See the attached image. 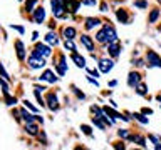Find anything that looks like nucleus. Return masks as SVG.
Here are the masks:
<instances>
[{
    "label": "nucleus",
    "instance_id": "obj_40",
    "mask_svg": "<svg viewBox=\"0 0 161 150\" xmlns=\"http://www.w3.org/2000/svg\"><path fill=\"white\" fill-rule=\"evenodd\" d=\"M87 72H89L91 75H94V77H97V75H99V73H97V70H94V68H87Z\"/></svg>",
    "mask_w": 161,
    "mask_h": 150
},
{
    "label": "nucleus",
    "instance_id": "obj_20",
    "mask_svg": "<svg viewBox=\"0 0 161 150\" xmlns=\"http://www.w3.org/2000/svg\"><path fill=\"white\" fill-rule=\"evenodd\" d=\"M20 112H22V118L25 120V123H30V122H34V120H37V115H32V113H29L25 108H22Z\"/></svg>",
    "mask_w": 161,
    "mask_h": 150
},
{
    "label": "nucleus",
    "instance_id": "obj_7",
    "mask_svg": "<svg viewBox=\"0 0 161 150\" xmlns=\"http://www.w3.org/2000/svg\"><path fill=\"white\" fill-rule=\"evenodd\" d=\"M32 52H34V53L42 55V57H49V55L52 53V50H50V47H47V45H44V43H37Z\"/></svg>",
    "mask_w": 161,
    "mask_h": 150
},
{
    "label": "nucleus",
    "instance_id": "obj_33",
    "mask_svg": "<svg viewBox=\"0 0 161 150\" xmlns=\"http://www.w3.org/2000/svg\"><path fill=\"white\" fill-rule=\"evenodd\" d=\"M0 77H2V78H5V80H8V82H10V77H8L7 70L3 68V65H2V62H0Z\"/></svg>",
    "mask_w": 161,
    "mask_h": 150
},
{
    "label": "nucleus",
    "instance_id": "obj_13",
    "mask_svg": "<svg viewBox=\"0 0 161 150\" xmlns=\"http://www.w3.org/2000/svg\"><path fill=\"white\" fill-rule=\"evenodd\" d=\"M15 50H17V57L19 60H25V47L20 40H15Z\"/></svg>",
    "mask_w": 161,
    "mask_h": 150
},
{
    "label": "nucleus",
    "instance_id": "obj_25",
    "mask_svg": "<svg viewBox=\"0 0 161 150\" xmlns=\"http://www.w3.org/2000/svg\"><path fill=\"white\" fill-rule=\"evenodd\" d=\"M136 93H138V95H146V93H148V87H146V85L144 83H138V85H136Z\"/></svg>",
    "mask_w": 161,
    "mask_h": 150
},
{
    "label": "nucleus",
    "instance_id": "obj_43",
    "mask_svg": "<svg viewBox=\"0 0 161 150\" xmlns=\"http://www.w3.org/2000/svg\"><path fill=\"white\" fill-rule=\"evenodd\" d=\"M101 12H108V5L106 3H101Z\"/></svg>",
    "mask_w": 161,
    "mask_h": 150
},
{
    "label": "nucleus",
    "instance_id": "obj_1",
    "mask_svg": "<svg viewBox=\"0 0 161 150\" xmlns=\"http://www.w3.org/2000/svg\"><path fill=\"white\" fill-rule=\"evenodd\" d=\"M50 5H52V13L55 18H67L65 0H50Z\"/></svg>",
    "mask_w": 161,
    "mask_h": 150
},
{
    "label": "nucleus",
    "instance_id": "obj_26",
    "mask_svg": "<svg viewBox=\"0 0 161 150\" xmlns=\"http://www.w3.org/2000/svg\"><path fill=\"white\" fill-rule=\"evenodd\" d=\"M39 0H27L25 2V10L30 13V12H34V7H35V3H37Z\"/></svg>",
    "mask_w": 161,
    "mask_h": 150
},
{
    "label": "nucleus",
    "instance_id": "obj_12",
    "mask_svg": "<svg viewBox=\"0 0 161 150\" xmlns=\"http://www.w3.org/2000/svg\"><path fill=\"white\" fill-rule=\"evenodd\" d=\"M40 80H45V82H57V77H55V73L52 72V70H45V72L42 73V75H40V77H39Z\"/></svg>",
    "mask_w": 161,
    "mask_h": 150
},
{
    "label": "nucleus",
    "instance_id": "obj_2",
    "mask_svg": "<svg viewBox=\"0 0 161 150\" xmlns=\"http://www.w3.org/2000/svg\"><path fill=\"white\" fill-rule=\"evenodd\" d=\"M29 67L32 68V70H37V68H42L45 67V57H42V55H39V53H34L29 57Z\"/></svg>",
    "mask_w": 161,
    "mask_h": 150
},
{
    "label": "nucleus",
    "instance_id": "obj_22",
    "mask_svg": "<svg viewBox=\"0 0 161 150\" xmlns=\"http://www.w3.org/2000/svg\"><path fill=\"white\" fill-rule=\"evenodd\" d=\"M116 17H118V20L121 23H128V13H126V10H118V12H116Z\"/></svg>",
    "mask_w": 161,
    "mask_h": 150
},
{
    "label": "nucleus",
    "instance_id": "obj_23",
    "mask_svg": "<svg viewBox=\"0 0 161 150\" xmlns=\"http://www.w3.org/2000/svg\"><path fill=\"white\" fill-rule=\"evenodd\" d=\"M129 140L131 142H136L138 145H141V147H146V140L141 137V135H129Z\"/></svg>",
    "mask_w": 161,
    "mask_h": 150
},
{
    "label": "nucleus",
    "instance_id": "obj_5",
    "mask_svg": "<svg viewBox=\"0 0 161 150\" xmlns=\"http://www.w3.org/2000/svg\"><path fill=\"white\" fill-rule=\"evenodd\" d=\"M108 52H109V55L111 57H119V53H121V43L116 40V42H109L108 43Z\"/></svg>",
    "mask_w": 161,
    "mask_h": 150
},
{
    "label": "nucleus",
    "instance_id": "obj_35",
    "mask_svg": "<svg viewBox=\"0 0 161 150\" xmlns=\"http://www.w3.org/2000/svg\"><path fill=\"white\" fill-rule=\"evenodd\" d=\"M80 130L86 133V135H89V137H92V132H91V127L89 125H80Z\"/></svg>",
    "mask_w": 161,
    "mask_h": 150
},
{
    "label": "nucleus",
    "instance_id": "obj_45",
    "mask_svg": "<svg viewBox=\"0 0 161 150\" xmlns=\"http://www.w3.org/2000/svg\"><path fill=\"white\" fill-rule=\"evenodd\" d=\"M156 98H158V100H159V102H161V95H158V97H156Z\"/></svg>",
    "mask_w": 161,
    "mask_h": 150
},
{
    "label": "nucleus",
    "instance_id": "obj_47",
    "mask_svg": "<svg viewBox=\"0 0 161 150\" xmlns=\"http://www.w3.org/2000/svg\"><path fill=\"white\" fill-rule=\"evenodd\" d=\"M19 2H22V0H19Z\"/></svg>",
    "mask_w": 161,
    "mask_h": 150
},
{
    "label": "nucleus",
    "instance_id": "obj_31",
    "mask_svg": "<svg viewBox=\"0 0 161 150\" xmlns=\"http://www.w3.org/2000/svg\"><path fill=\"white\" fill-rule=\"evenodd\" d=\"M64 47H65V48H69L70 52H75V45H74V42H72V40H69V38H65V42H64Z\"/></svg>",
    "mask_w": 161,
    "mask_h": 150
},
{
    "label": "nucleus",
    "instance_id": "obj_8",
    "mask_svg": "<svg viewBox=\"0 0 161 150\" xmlns=\"http://www.w3.org/2000/svg\"><path fill=\"white\" fill-rule=\"evenodd\" d=\"M45 20V8L44 7H39L34 10V22L35 23H42Z\"/></svg>",
    "mask_w": 161,
    "mask_h": 150
},
{
    "label": "nucleus",
    "instance_id": "obj_16",
    "mask_svg": "<svg viewBox=\"0 0 161 150\" xmlns=\"http://www.w3.org/2000/svg\"><path fill=\"white\" fill-rule=\"evenodd\" d=\"M47 103H49V108H50V110H57V108H59L57 97H55L54 93H49V97H47Z\"/></svg>",
    "mask_w": 161,
    "mask_h": 150
},
{
    "label": "nucleus",
    "instance_id": "obj_27",
    "mask_svg": "<svg viewBox=\"0 0 161 150\" xmlns=\"http://www.w3.org/2000/svg\"><path fill=\"white\" fill-rule=\"evenodd\" d=\"M96 40H97V42H101V43L106 42V32H104V28H101L99 32L96 33Z\"/></svg>",
    "mask_w": 161,
    "mask_h": 150
},
{
    "label": "nucleus",
    "instance_id": "obj_39",
    "mask_svg": "<svg viewBox=\"0 0 161 150\" xmlns=\"http://www.w3.org/2000/svg\"><path fill=\"white\" fill-rule=\"evenodd\" d=\"M80 2H82L84 5H91V7H94V5L97 3V2H96V0H80Z\"/></svg>",
    "mask_w": 161,
    "mask_h": 150
},
{
    "label": "nucleus",
    "instance_id": "obj_36",
    "mask_svg": "<svg viewBox=\"0 0 161 150\" xmlns=\"http://www.w3.org/2000/svg\"><path fill=\"white\" fill-rule=\"evenodd\" d=\"M10 28H12V30H17L19 33H24V32H25V28L22 27V25H14V23H12V25H10Z\"/></svg>",
    "mask_w": 161,
    "mask_h": 150
},
{
    "label": "nucleus",
    "instance_id": "obj_41",
    "mask_svg": "<svg viewBox=\"0 0 161 150\" xmlns=\"http://www.w3.org/2000/svg\"><path fill=\"white\" fill-rule=\"evenodd\" d=\"M87 80H89L91 83H94L96 87H99V83H97V80H96V78H92V77H87Z\"/></svg>",
    "mask_w": 161,
    "mask_h": 150
},
{
    "label": "nucleus",
    "instance_id": "obj_6",
    "mask_svg": "<svg viewBox=\"0 0 161 150\" xmlns=\"http://www.w3.org/2000/svg\"><path fill=\"white\" fill-rule=\"evenodd\" d=\"M80 0H65V12L69 13H75L80 7Z\"/></svg>",
    "mask_w": 161,
    "mask_h": 150
},
{
    "label": "nucleus",
    "instance_id": "obj_17",
    "mask_svg": "<svg viewBox=\"0 0 161 150\" xmlns=\"http://www.w3.org/2000/svg\"><path fill=\"white\" fill-rule=\"evenodd\" d=\"M62 33H64V37H65V38L74 40V38H75V35H77V30H75L74 27H65Z\"/></svg>",
    "mask_w": 161,
    "mask_h": 150
},
{
    "label": "nucleus",
    "instance_id": "obj_11",
    "mask_svg": "<svg viewBox=\"0 0 161 150\" xmlns=\"http://www.w3.org/2000/svg\"><path fill=\"white\" fill-rule=\"evenodd\" d=\"M139 82H141V75L138 72H131L129 77H128V85H129V87H134L136 88V85H138Z\"/></svg>",
    "mask_w": 161,
    "mask_h": 150
},
{
    "label": "nucleus",
    "instance_id": "obj_18",
    "mask_svg": "<svg viewBox=\"0 0 161 150\" xmlns=\"http://www.w3.org/2000/svg\"><path fill=\"white\" fill-rule=\"evenodd\" d=\"M25 132H27L29 135H39V127H37L34 122L25 123Z\"/></svg>",
    "mask_w": 161,
    "mask_h": 150
},
{
    "label": "nucleus",
    "instance_id": "obj_10",
    "mask_svg": "<svg viewBox=\"0 0 161 150\" xmlns=\"http://www.w3.org/2000/svg\"><path fill=\"white\" fill-rule=\"evenodd\" d=\"M114 67V62L113 60H106V58H103L99 62V68H101V72L103 73H108V72H111V68Z\"/></svg>",
    "mask_w": 161,
    "mask_h": 150
},
{
    "label": "nucleus",
    "instance_id": "obj_37",
    "mask_svg": "<svg viewBox=\"0 0 161 150\" xmlns=\"http://www.w3.org/2000/svg\"><path fill=\"white\" fill-rule=\"evenodd\" d=\"M118 135H119V137L121 138H129V132H128V130H119V132H118Z\"/></svg>",
    "mask_w": 161,
    "mask_h": 150
},
{
    "label": "nucleus",
    "instance_id": "obj_38",
    "mask_svg": "<svg viewBox=\"0 0 161 150\" xmlns=\"http://www.w3.org/2000/svg\"><path fill=\"white\" fill-rule=\"evenodd\" d=\"M24 105H25V107H29L30 110H32V112H37V108H35L34 105H32V103L29 102V100H24Z\"/></svg>",
    "mask_w": 161,
    "mask_h": 150
},
{
    "label": "nucleus",
    "instance_id": "obj_9",
    "mask_svg": "<svg viewBox=\"0 0 161 150\" xmlns=\"http://www.w3.org/2000/svg\"><path fill=\"white\" fill-rule=\"evenodd\" d=\"M80 43H82L84 47L89 50V52H92V50H94V40L91 38L89 35H86V33L80 35Z\"/></svg>",
    "mask_w": 161,
    "mask_h": 150
},
{
    "label": "nucleus",
    "instance_id": "obj_44",
    "mask_svg": "<svg viewBox=\"0 0 161 150\" xmlns=\"http://www.w3.org/2000/svg\"><path fill=\"white\" fill-rule=\"evenodd\" d=\"M37 38H39V33L34 32V33H32V40H37Z\"/></svg>",
    "mask_w": 161,
    "mask_h": 150
},
{
    "label": "nucleus",
    "instance_id": "obj_28",
    "mask_svg": "<svg viewBox=\"0 0 161 150\" xmlns=\"http://www.w3.org/2000/svg\"><path fill=\"white\" fill-rule=\"evenodd\" d=\"M134 118L139 120V122L143 123V125H148V122H149L148 117H144V113H134Z\"/></svg>",
    "mask_w": 161,
    "mask_h": 150
},
{
    "label": "nucleus",
    "instance_id": "obj_24",
    "mask_svg": "<svg viewBox=\"0 0 161 150\" xmlns=\"http://www.w3.org/2000/svg\"><path fill=\"white\" fill-rule=\"evenodd\" d=\"M159 13H161V10H158V8H154V10H151V13H149V23H154L156 20L159 18Z\"/></svg>",
    "mask_w": 161,
    "mask_h": 150
},
{
    "label": "nucleus",
    "instance_id": "obj_3",
    "mask_svg": "<svg viewBox=\"0 0 161 150\" xmlns=\"http://www.w3.org/2000/svg\"><path fill=\"white\" fill-rule=\"evenodd\" d=\"M146 60H148V67H158V68H161V57L154 52V50H148V53H146Z\"/></svg>",
    "mask_w": 161,
    "mask_h": 150
},
{
    "label": "nucleus",
    "instance_id": "obj_34",
    "mask_svg": "<svg viewBox=\"0 0 161 150\" xmlns=\"http://www.w3.org/2000/svg\"><path fill=\"white\" fill-rule=\"evenodd\" d=\"M134 7H138V8H146V7H148V2H146V0H136V2H134Z\"/></svg>",
    "mask_w": 161,
    "mask_h": 150
},
{
    "label": "nucleus",
    "instance_id": "obj_46",
    "mask_svg": "<svg viewBox=\"0 0 161 150\" xmlns=\"http://www.w3.org/2000/svg\"><path fill=\"white\" fill-rule=\"evenodd\" d=\"M158 2H159V3H161V0H158Z\"/></svg>",
    "mask_w": 161,
    "mask_h": 150
},
{
    "label": "nucleus",
    "instance_id": "obj_42",
    "mask_svg": "<svg viewBox=\"0 0 161 150\" xmlns=\"http://www.w3.org/2000/svg\"><path fill=\"white\" fill-rule=\"evenodd\" d=\"M143 113L144 115H151V113H153V110H151V108H143Z\"/></svg>",
    "mask_w": 161,
    "mask_h": 150
},
{
    "label": "nucleus",
    "instance_id": "obj_4",
    "mask_svg": "<svg viewBox=\"0 0 161 150\" xmlns=\"http://www.w3.org/2000/svg\"><path fill=\"white\" fill-rule=\"evenodd\" d=\"M104 32H106V42H116L118 40V33H116V28L113 27V25H109V22L104 25Z\"/></svg>",
    "mask_w": 161,
    "mask_h": 150
},
{
    "label": "nucleus",
    "instance_id": "obj_15",
    "mask_svg": "<svg viewBox=\"0 0 161 150\" xmlns=\"http://www.w3.org/2000/svg\"><path fill=\"white\" fill-rule=\"evenodd\" d=\"M101 23V20L99 18H94V17H89V18H86V30H92L94 27H97V25Z\"/></svg>",
    "mask_w": 161,
    "mask_h": 150
},
{
    "label": "nucleus",
    "instance_id": "obj_29",
    "mask_svg": "<svg viewBox=\"0 0 161 150\" xmlns=\"http://www.w3.org/2000/svg\"><path fill=\"white\" fill-rule=\"evenodd\" d=\"M5 103H7L8 105V107H12V105H15V103H17V98H15V97H12V95H5Z\"/></svg>",
    "mask_w": 161,
    "mask_h": 150
},
{
    "label": "nucleus",
    "instance_id": "obj_30",
    "mask_svg": "<svg viewBox=\"0 0 161 150\" xmlns=\"http://www.w3.org/2000/svg\"><path fill=\"white\" fill-rule=\"evenodd\" d=\"M149 140H151V142H153L154 143V148H161V140L158 138V137H156V135H149V137H148Z\"/></svg>",
    "mask_w": 161,
    "mask_h": 150
},
{
    "label": "nucleus",
    "instance_id": "obj_32",
    "mask_svg": "<svg viewBox=\"0 0 161 150\" xmlns=\"http://www.w3.org/2000/svg\"><path fill=\"white\" fill-rule=\"evenodd\" d=\"M34 93H35V98H37V102H39V105H40V107H44V105H45V102H44V98L40 97V90H37V88H34Z\"/></svg>",
    "mask_w": 161,
    "mask_h": 150
},
{
    "label": "nucleus",
    "instance_id": "obj_14",
    "mask_svg": "<svg viewBox=\"0 0 161 150\" xmlns=\"http://www.w3.org/2000/svg\"><path fill=\"white\" fill-rule=\"evenodd\" d=\"M55 68H57L59 75H65V72H67V65H65L64 55H60V58H59V63H55Z\"/></svg>",
    "mask_w": 161,
    "mask_h": 150
},
{
    "label": "nucleus",
    "instance_id": "obj_19",
    "mask_svg": "<svg viewBox=\"0 0 161 150\" xmlns=\"http://www.w3.org/2000/svg\"><path fill=\"white\" fill-rule=\"evenodd\" d=\"M70 58H72L74 60V62H75V65H77V67H86V58L84 57H80V55L79 53H72V55H70Z\"/></svg>",
    "mask_w": 161,
    "mask_h": 150
},
{
    "label": "nucleus",
    "instance_id": "obj_21",
    "mask_svg": "<svg viewBox=\"0 0 161 150\" xmlns=\"http://www.w3.org/2000/svg\"><path fill=\"white\" fill-rule=\"evenodd\" d=\"M45 42L47 43H50V45H59V38H57V35L55 33H52V32H49L47 35H45Z\"/></svg>",
    "mask_w": 161,
    "mask_h": 150
}]
</instances>
